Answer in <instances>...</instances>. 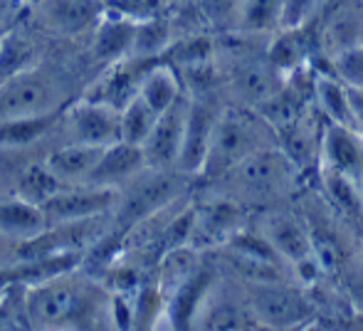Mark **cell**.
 Segmentation results:
<instances>
[{
	"label": "cell",
	"mask_w": 363,
	"mask_h": 331,
	"mask_svg": "<svg viewBox=\"0 0 363 331\" xmlns=\"http://www.w3.org/2000/svg\"><path fill=\"white\" fill-rule=\"evenodd\" d=\"M299 178L301 173L284 151L279 146H267L218 183L225 188V198L242 203L250 211H264L282 206L284 198L299 188Z\"/></svg>",
	"instance_id": "cell-1"
},
{
	"label": "cell",
	"mask_w": 363,
	"mask_h": 331,
	"mask_svg": "<svg viewBox=\"0 0 363 331\" xmlns=\"http://www.w3.org/2000/svg\"><path fill=\"white\" fill-rule=\"evenodd\" d=\"M267 146H277V131L262 119V114L250 106L228 104L220 114L201 178L213 183L223 181L242 161Z\"/></svg>",
	"instance_id": "cell-2"
},
{
	"label": "cell",
	"mask_w": 363,
	"mask_h": 331,
	"mask_svg": "<svg viewBox=\"0 0 363 331\" xmlns=\"http://www.w3.org/2000/svg\"><path fill=\"white\" fill-rule=\"evenodd\" d=\"M30 327H84V317H94V294L82 282L62 274L40 279L25 292Z\"/></svg>",
	"instance_id": "cell-3"
},
{
	"label": "cell",
	"mask_w": 363,
	"mask_h": 331,
	"mask_svg": "<svg viewBox=\"0 0 363 331\" xmlns=\"http://www.w3.org/2000/svg\"><path fill=\"white\" fill-rule=\"evenodd\" d=\"M240 284L262 329L311 327L319 314V304L311 297V289L296 284L294 279H262Z\"/></svg>",
	"instance_id": "cell-4"
},
{
	"label": "cell",
	"mask_w": 363,
	"mask_h": 331,
	"mask_svg": "<svg viewBox=\"0 0 363 331\" xmlns=\"http://www.w3.org/2000/svg\"><path fill=\"white\" fill-rule=\"evenodd\" d=\"M186 173L176 171H161V168H146L131 181L129 196L121 201L119 208V225L121 228H134L139 223L148 220L171 206L178 196H181L183 186H186Z\"/></svg>",
	"instance_id": "cell-5"
},
{
	"label": "cell",
	"mask_w": 363,
	"mask_h": 331,
	"mask_svg": "<svg viewBox=\"0 0 363 331\" xmlns=\"http://www.w3.org/2000/svg\"><path fill=\"white\" fill-rule=\"evenodd\" d=\"M188 119H186V136H183L181 159H178V171L186 173L188 178H196L203 173L211 141L216 134L225 104L216 94H188Z\"/></svg>",
	"instance_id": "cell-6"
},
{
	"label": "cell",
	"mask_w": 363,
	"mask_h": 331,
	"mask_svg": "<svg viewBox=\"0 0 363 331\" xmlns=\"http://www.w3.org/2000/svg\"><path fill=\"white\" fill-rule=\"evenodd\" d=\"M55 106L57 84L40 69H25L0 82V121L52 114Z\"/></svg>",
	"instance_id": "cell-7"
},
{
	"label": "cell",
	"mask_w": 363,
	"mask_h": 331,
	"mask_svg": "<svg viewBox=\"0 0 363 331\" xmlns=\"http://www.w3.org/2000/svg\"><path fill=\"white\" fill-rule=\"evenodd\" d=\"M252 223L264 232V237L272 242V247L282 254L289 267L314 254V240H311L309 220L304 213L299 215L291 208L274 206L257 211V218H252Z\"/></svg>",
	"instance_id": "cell-8"
},
{
	"label": "cell",
	"mask_w": 363,
	"mask_h": 331,
	"mask_svg": "<svg viewBox=\"0 0 363 331\" xmlns=\"http://www.w3.org/2000/svg\"><path fill=\"white\" fill-rule=\"evenodd\" d=\"M326 119L316 106L306 109L299 119L277 131V146L296 166L301 176H316L321 168V144H324Z\"/></svg>",
	"instance_id": "cell-9"
},
{
	"label": "cell",
	"mask_w": 363,
	"mask_h": 331,
	"mask_svg": "<svg viewBox=\"0 0 363 331\" xmlns=\"http://www.w3.org/2000/svg\"><path fill=\"white\" fill-rule=\"evenodd\" d=\"M116 191L104 186H65L55 198H50L43 206V213L50 225H62V223H82L101 218L114 208Z\"/></svg>",
	"instance_id": "cell-10"
},
{
	"label": "cell",
	"mask_w": 363,
	"mask_h": 331,
	"mask_svg": "<svg viewBox=\"0 0 363 331\" xmlns=\"http://www.w3.org/2000/svg\"><path fill=\"white\" fill-rule=\"evenodd\" d=\"M188 104L191 96L178 99L171 109L158 114L156 126H153L151 136L144 144V156L148 168H161V171H178V159H181L183 149V136H186V119H188Z\"/></svg>",
	"instance_id": "cell-11"
},
{
	"label": "cell",
	"mask_w": 363,
	"mask_h": 331,
	"mask_svg": "<svg viewBox=\"0 0 363 331\" xmlns=\"http://www.w3.org/2000/svg\"><path fill=\"white\" fill-rule=\"evenodd\" d=\"M69 129L79 144L106 149L121 141V109L96 99H84L69 111Z\"/></svg>",
	"instance_id": "cell-12"
},
{
	"label": "cell",
	"mask_w": 363,
	"mask_h": 331,
	"mask_svg": "<svg viewBox=\"0 0 363 331\" xmlns=\"http://www.w3.org/2000/svg\"><path fill=\"white\" fill-rule=\"evenodd\" d=\"M218 284V269L213 262L203 259L201 267L166 299V317L171 319V327L176 329H193L196 327V317L203 309L206 299L211 297L213 287Z\"/></svg>",
	"instance_id": "cell-13"
},
{
	"label": "cell",
	"mask_w": 363,
	"mask_h": 331,
	"mask_svg": "<svg viewBox=\"0 0 363 331\" xmlns=\"http://www.w3.org/2000/svg\"><path fill=\"white\" fill-rule=\"evenodd\" d=\"M198 329H262L255 309L250 307L247 297L242 292V284L238 292H218V284L213 287L211 297L206 299L203 309L196 317Z\"/></svg>",
	"instance_id": "cell-14"
},
{
	"label": "cell",
	"mask_w": 363,
	"mask_h": 331,
	"mask_svg": "<svg viewBox=\"0 0 363 331\" xmlns=\"http://www.w3.org/2000/svg\"><path fill=\"white\" fill-rule=\"evenodd\" d=\"M146 156L144 146L129 144V141H116L106 146L101 154L99 164L94 166L89 176V186H104V188H119L131 183L141 171H146Z\"/></svg>",
	"instance_id": "cell-15"
},
{
	"label": "cell",
	"mask_w": 363,
	"mask_h": 331,
	"mask_svg": "<svg viewBox=\"0 0 363 331\" xmlns=\"http://www.w3.org/2000/svg\"><path fill=\"white\" fill-rule=\"evenodd\" d=\"M321 168L359 178L363 171V134L359 129L326 121L321 144Z\"/></svg>",
	"instance_id": "cell-16"
},
{
	"label": "cell",
	"mask_w": 363,
	"mask_h": 331,
	"mask_svg": "<svg viewBox=\"0 0 363 331\" xmlns=\"http://www.w3.org/2000/svg\"><path fill=\"white\" fill-rule=\"evenodd\" d=\"M136 38V23L124 15L106 8L99 23L94 25V40H91V55L101 62H124L131 60Z\"/></svg>",
	"instance_id": "cell-17"
},
{
	"label": "cell",
	"mask_w": 363,
	"mask_h": 331,
	"mask_svg": "<svg viewBox=\"0 0 363 331\" xmlns=\"http://www.w3.org/2000/svg\"><path fill=\"white\" fill-rule=\"evenodd\" d=\"M104 10V0H43L40 5L45 25L62 35H79L94 28Z\"/></svg>",
	"instance_id": "cell-18"
},
{
	"label": "cell",
	"mask_w": 363,
	"mask_h": 331,
	"mask_svg": "<svg viewBox=\"0 0 363 331\" xmlns=\"http://www.w3.org/2000/svg\"><path fill=\"white\" fill-rule=\"evenodd\" d=\"M188 91L183 79L178 77L176 67L168 62H151L144 67L139 79V96L151 106L156 114H163L166 109H171L178 99H183Z\"/></svg>",
	"instance_id": "cell-19"
},
{
	"label": "cell",
	"mask_w": 363,
	"mask_h": 331,
	"mask_svg": "<svg viewBox=\"0 0 363 331\" xmlns=\"http://www.w3.org/2000/svg\"><path fill=\"white\" fill-rule=\"evenodd\" d=\"M314 106L321 111V116H324L326 121H331V124L359 129L356 116H354V104H351L349 86L341 82L334 72H321L319 69V77H316V91H314Z\"/></svg>",
	"instance_id": "cell-20"
},
{
	"label": "cell",
	"mask_w": 363,
	"mask_h": 331,
	"mask_svg": "<svg viewBox=\"0 0 363 331\" xmlns=\"http://www.w3.org/2000/svg\"><path fill=\"white\" fill-rule=\"evenodd\" d=\"M101 154H104L101 146H89V144L74 141V144L55 151V154L45 161V166H48L60 181L67 183V186H82V183L89 181L91 171L99 164Z\"/></svg>",
	"instance_id": "cell-21"
},
{
	"label": "cell",
	"mask_w": 363,
	"mask_h": 331,
	"mask_svg": "<svg viewBox=\"0 0 363 331\" xmlns=\"http://www.w3.org/2000/svg\"><path fill=\"white\" fill-rule=\"evenodd\" d=\"M48 230V218L43 208L15 196L13 201H0V232L23 242Z\"/></svg>",
	"instance_id": "cell-22"
},
{
	"label": "cell",
	"mask_w": 363,
	"mask_h": 331,
	"mask_svg": "<svg viewBox=\"0 0 363 331\" xmlns=\"http://www.w3.org/2000/svg\"><path fill=\"white\" fill-rule=\"evenodd\" d=\"M287 0H242L238 33L252 38H272L284 25Z\"/></svg>",
	"instance_id": "cell-23"
},
{
	"label": "cell",
	"mask_w": 363,
	"mask_h": 331,
	"mask_svg": "<svg viewBox=\"0 0 363 331\" xmlns=\"http://www.w3.org/2000/svg\"><path fill=\"white\" fill-rule=\"evenodd\" d=\"M173 23L161 15V18L144 20L136 23V38H134V52L131 60L136 62H153V60L163 57L166 50L173 45Z\"/></svg>",
	"instance_id": "cell-24"
},
{
	"label": "cell",
	"mask_w": 363,
	"mask_h": 331,
	"mask_svg": "<svg viewBox=\"0 0 363 331\" xmlns=\"http://www.w3.org/2000/svg\"><path fill=\"white\" fill-rule=\"evenodd\" d=\"M65 186H67V183H62L48 166L40 164V166L25 168L18 186H15V193H18V198H23V201L43 208L45 203L57 196Z\"/></svg>",
	"instance_id": "cell-25"
},
{
	"label": "cell",
	"mask_w": 363,
	"mask_h": 331,
	"mask_svg": "<svg viewBox=\"0 0 363 331\" xmlns=\"http://www.w3.org/2000/svg\"><path fill=\"white\" fill-rule=\"evenodd\" d=\"M158 114L141 99L139 94L121 109V141L144 146L146 139L151 136L153 126H156Z\"/></svg>",
	"instance_id": "cell-26"
},
{
	"label": "cell",
	"mask_w": 363,
	"mask_h": 331,
	"mask_svg": "<svg viewBox=\"0 0 363 331\" xmlns=\"http://www.w3.org/2000/svg\"><path fill=\"white\" fill-rule=\"evenodd\" d=\"M55 124V114L20 116L0 121V146H25L38 141Z\"/></svg>",
	"instance_id": "cell-27"
},
{
	"label": "cell",
	"mask_w": 363,
	"mask_h": 331,
	"mask_svg": "<svg viewBox=\"0 0 363 331\" xmlns=\"http://www.w3.org/2000/svg\"><path fill=\"white\" fill-rule=\"evenodd\" d=\"M33 57H35L33 43L25 40L23 35L8 30V33L3 35V40H0V82L13 77V74L30 69Z\"/></svg>",
	"instance_id": "cell-28"
},
{
	"label": "cell",
	"mask_w": 363,
	"mask_h": 331,
	"mask_svg": "<svg viewBox=\"0 0 363 331\" xmlns=\"http://www.w3.org/2000/svg\"><path fill=\"white\" fill-rule=\"evenodd\" d=\"M196 8L203 23L211 30H216L220 35L238 33L242 0H196Z\"/></svg>",
	"instance_id": "cell-29"
},
{
	"label": "cell",
	"mask_w": 363,
	"mask_h": 331,
	"mask_svg": "<svg viewBox=\"0 0 363 331\" xmlns=\"http://www.w3.org/2000/svg\"><path fill=\"white\" fill-rule=\"evenodd\" d=\"M331 72L346 86L363 89V43L351 45L331 57Z\"/></svg>",
	"instance_id": "cell-30"
},
{
	"label": "cell",
	"mask_w": 363,
	"mask_h": 331,
	"mask_svg": "<svg viewBox=\"0 0 363 331\" xmlns=\"http://www.w3.org/2000/svg\"><path fill=\"white\" fill-rule=\"evenodd\" d=\"M168 3L171 0H109V10L134 20V23H144V20L166 15Z\"/></svg>",
	"instance_id": "cell-31"
},
{
	"label": "cell",
	"mask_w": 363,
	"mask_h": 331,
	"mask_svg": "<svg viewBox=\"0 0 363 331\" xmlns=\"http://www.w3.org/2000/svg\"><path fill=\"white\" fill-rule=\"evenodd\" d=\"M344 274H346V279H344L346 297H349V302L359 309L361 317H363V269H356V272L344 269Z\"/></svg>",
	"instance_id": "cell-32"
},
{
	"label": "cell",
	"mask_w": 363,
	"mask_h": 331,
	"mask_svg": "<svg viewBox=\"0 0 363 331\" xmlns=\"http://www.w3.org/2000/svg\"><path fill=\"white\" fill-rule=\"evenodd\" d=\"M25 10V0H0V30H8L13 20Z\"/></svg>",
	"instance_id": "cell-33"
},
{
	"label": "cell",
	"mask_w": 363,
	"mask_h": 331,
	"mask_svg": "<svg viewBox=\"0 0 363 331\" xmlns=\"http://www.w3.org/2000/svg\"><path fill=\"white\" fill-rule=\"evenodd\" d=\"M351 91V104H354V116H356V124L363 131V89H356V86H349Z\"/></svg>",
	"instance_id": "cell-34"
},
{
	"label": "cell",
	"mask_w": 363,
	"mask_h": 331,
	"mask_svg": "<svg viewBox=\"0 0 363 331\" xmlns=\"http://www.w3.org/2000/svg\"><path fill=\"white\" fill-rule=\"evenodd\" d=\"M10 240H13V237H8V235H3V232H0V267H3V262L10 257V254H18V245H20V242L10 247L8 245Z\"/></svg>",
	"instance_id": "cell-35"
},
{
	"label": "cell",
	"mask_w": 363,
	"mask_h": 331,
	"mask_svg": "<svg viewBox=\"0 0 363 331\" xmlns=\"http://www.w3.org/2000/svg\"><path fill=\"white\" fill-rule=\"evenodd\" d=\"M356 183H359V191H361V196H363V171H361V176L356 178Z\"/></svg>",
	"instance_id": "cell-36"
},
{
	"label": "cell",
	"mask_w": 363,
	"mask_h": 331,
	"mask_svg": "<svg viewBox=\"0 0 363 331\" xmlns=\"http://www.w3.org/2000/svg\"><path fill=\"white\" fill-rule=\"evenodd\" d=\"M5 33H8V30H0V40H3V35H5Z\"/></svg>",
	"instance_id": "cell-37"
},
{
	"label": "cell",
	"mask_w": 363,
	"mask_h": 331,
	"mask_svg": "<svg viewBox=\"0 0 363 331\" xmlns=\"http://www.w3.org/2000/svg\"><path fill=\"white\" fill-rule=\"evenodd\" d=\"M104 3H106V0H104Z\"/></svg>",
	"instance_id": "cell-38"
}]
</instances>
